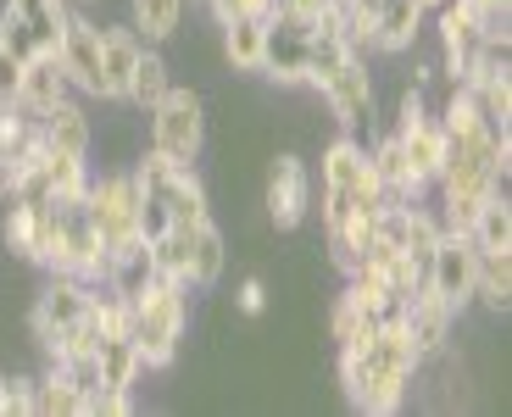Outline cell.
Listing matches in <instances>:
<instances>
[{"instance_id": "cell-1", "label": "cell", "mask_w": 512, "mask_h": 417, "mask_svg": "<svg viewBox=\"0 0 512 417\" xmlns=\"http://www.w3.org/2000/svg\"><path fill=\"white\" fill-rule=\"evenodd\" d=\"M190 284H173V278H151L140 295H134V351L151 373L179 362L184 351V329H190V301H184Z\"/></svg>"}, {"instance_id": "cell-2", "label": "cell", "mask_w": 512, "mask_h": 417, "mask_svg": "<svg viewBox=\"0 0 512 417\" xmlns=\"http://www.w3.org/2000/svg\"><path fill=\"white\" fill-rule=\"evenodd\" d=\"M140 206H145V190H140V178L128 173V167L90 178L84 212H90V223H95V234H101L106 251H128V245H140V240H145Z\"/></svg>"}, {"instance_id": "cell-3", "label": "cell", "mask_w": 512, "mask_h": 417, "mask_svg": "<svg viewBox=\"0 0 512 417\" xmlns=\"http://www.w3.org/2000/svg\"><path fill=\"white\" fill-rule=\"evenodd\" d=\"M151 151H162L167 162H179V167H195L206 151V106L195 89H167L162 101L151 106Z\"/></svg>"}, {"instance_id": "cell-4", "label": "cell", "mask_w": 512, "mask_h": 417, "mask_svg": "<svg viewBox=\"0 0 512 417\" xmlns=\"http://www.w3.org/2000/svg\"><path fill=\"white\" fill-rule=\"evenodd\" d=\"M90 290L95 284H84V278H73V273L45 278V290L34 295V312H28V329H34V340L45 356H56V340H62L73 323L90 317Z\"/></svg>"}, {"instance_id": "cell-5", "label": "cell", "mask_w": 512, "mask_h": 417, "mask_svg": "<svg viewBox=\"0 0 512 417\" xmlns=\"http://www.w3.org/2000/svg\"><path fill=\"white\" fill-rule=\"evenodd\" d=\"M329 117L340 123V134H368L373 139V123H379V89H373V73L362 67V56H351L340 73H329L318 84Z\"/></svg>"}, {"instance_id": "cell-6", "label": "cell", "mask_w": 512, "mask_h": 417, "mask_svg": "<svg viewBox=\"0 0 512 417\" xmlns=\"http://www.w3.org/2000/svg\"><path fill=\"white\" fill-rule=\"evenodd\" d=\"M323 190H346L357 201V212H384V190L368 167V139L362 134H340L323 145Z\"/></svg>"}, {"instance_id": "cell-7", "label": "cell", "mask_w": 512, "mask_h": 417, "mask_svg": "<svg viewBox=\"0 0 512 417\" xmlns=\"http://www.w3.org/2000/svg\"><path fill=\"white\" fill-rule=\"evenodd\" d=\"M106 262H112V251L101 245L90 212H84V206H62L56 245H51V262H45V267H51V273H73V278H84V284H101Z\"/></svg>"}, {"instance_id": "cell-8", "label": "cell", "mask_w": 512, "mask_h": 417, "mask_svg": "<svg viewBox=\"0 0 512 417\" xmlns=\"http://www.w3.org/2000/svg\"><path fill=\"white\" fill-rule=\"evenodd\" d=\"M474 256L479 251H474L468 234H440V245L429 251V262H423V290L440 295L457 317L474 306Z\"/></svg>"}, {"instance_id": "cell-9", "label": "cell", "mask_w": 512, "mask_h": 417, "mask_svg": "<svg viewBox=\"0 0 512 417\" xmlns=\"http://www.w3.org/2000/svg\"><path fill=\"white\" fill-rule=\"evenodd\" d=\"M340 384H346V395L368 417H396L401 406H407V379H401V373L373 367L357 345H340Z\"/></svg>"}, {"instance_id": "cell-10", "label": "cell", "mask_w": 512, "mask_h": 417, "mask_svg": "<svg viewBox=\"0 0 512 417\" xmlns=\"http://www.w3.org/2000/svg\"><path fill=\"white\" fill-rule=\"evenodd\" d=\"M56 223H62V206H34V201H6V223H0V240L17 262H34L45 267L51 262V245H56Z\"/></svg>"}, {"instance_id": "cell-11", "label": "cell", "mask_w": 512, "mask_h": 417, "mask_svg": "<svg viewBox=\"0 0 512 417\" xmlns=\"http://www.w3.org/2000/svg\"><path fill=\"white\" fill-rule=\"evenodd\" d=\"M262 206H268L273 228H301L312 212V173L301 156H273L268 167V190H262Z\"/></svg>"}, {"instance_id": "cell-12", "label": "cell", "mask_w": 512, "mask_h": 417, "mask_svg": "<svg viewBox=\"0 0 512 417\" xmlns=\"http://www.w3.org/2000/svg\"><path fill=\"white\" fill-rule=\"evenodd\" d=\"M56 62H62L67 84H73L78 95H95V101H101V23L67 12V28H62V39H56Z\"/></svg>"}, {"instance_id": "cell-13", "label": "cell", "mask_w": 512, "mask_h": 417, "mask_svg": "<svg viewBox=\"0 0 512 417\" xmlns=\"http://www.w3.org/2000/svg\"><path fill=\"white\" fill-rule=\"evenodd\" d=\"M401 329H407V340L418 345V356L429 362V356H446L451 340H457V312H451L440 295L418 290L407 306H401Z\"/></svg>"}, {"instance_id": "cell-14", "label": "cell", "mask_w": 512, "mask_h": 417, "mask_svg": "<svg viewBox=\"0 0 512 417\" xmlns=\"http://www.w3.org/2000/svg\"><path fill=\"white\" fill-rule=\"evenodd\" d=\"M390 134L401 139V156H407V167L435 190V178H440V167H446V156H451V134L440 128V117H412V123H401V128H390Z\"/></svg>"}, {"instance_id": "cell-15", "label": "cell", "mask_w": 512, "mask_h": 417, "mask_svg": "<svg viewBox=\"0 0 512 417\" xmlns=\"http://www.w3.org/2000/svg\"><path fill=\"white\" fill-rule=\"evenodd\" d=\"M151 201L167 212V223H173V228H201L206 217H212V206H206V184H201L195 167H173V173L151 190Z\"/></svg>"}, {"instance_id": "cell-16", "label": "cell", "mask_w": 512, "mask_h": 417, "mask_svg": "<svg viewBox=\"0 0 512 417\" xmlns=\"http://www.w3.org/2000/svg\"><path fill=\"white\" fill-rule=\"evenodd\" d=\"M39 139H45V151H56V156H90L95 151V123H90V112L67 95L51 112H39Z\"/></svg>"}, {"instance_id": "cell-17", "label": "cell", "mask_w": 512, "mask_h": 417, "mask_svg": "<svg viewBox=\"0 0 512 417\" xmlns=\"http://www.w3.org/2000/svg\"><path fill=\"white\" fill-rule=\"evenodd\" d=\"M307 39L312 34H295V28L268 23V45H262V67L256 73L279 89H301L307 84Z\"/></svg>"}, {"instance_id": "cell-18", "label": "cell", "mask_w": 512, "mask_h": 417, "mask_svg": "<svg viewBox=\"0 0 512 417\" xmlns=\"http://www.w3.org/2000/svg\"><path fill=\"white\" fill-rule=\"evenodd\" d=\"M145 39L134 28H101V101H123Z\"/></svg>"}, {"instance_id": "cell-19", "label": "cell", "mask_w": 512, "mask_h": 417, "mask_svg": "<svg viewBox=\"0 0 512 417\" xmlns=\"http://www.w3.org/2000/svg\"><path fill=\"white\" fill-rule=\"evenodd\" d=\"M73 95V84H67L62 62H56V51H39L34 62H23V84H17V106H23L28 117L51 112L56 101H67Z\"/></svg>"}, {"instance_id": "cell-20", "label": "cell", "mask_w": 512, "mask_h": 417, "mask_svg": "<svg viewBox=\"0 0 512 417\" xmlns=\"http://www.w3.org/2000/svg\"><path fill=\"white\" fill-rule=\"evenodd\" d=\"M423 34V6L418 0H379V17H373V45L379 56H401L412 51Z\"/></svg>"}, {"instance_id": "cell-21", "label": "cell", "mask_w": 512, "mask_h": 417, "mask_svg": "<svg viewBox=\"0 0 512 417\" xmlns=\"http://www.w3.org/2000/svg\"><path fill=\"white\" fill-rule=\"evenodd\" d=\"M34 412H39V417H90V395L67 379L62 362H51V367L34 379Z\"/></svg>"}, {"instance_id": "cell-22", "label": "cell", "mask_w": 512, "mask_h": 417, "mask_svg": "<svg viewBox=\"0 0 512 417\" xmlns=\"http://www.w3.org/2000/svg\"><path fill=\"white\" fill-rule=\"evenodd\" d=\"M474 301L485 312L512 306V251H479L474 256Z\"/></svg>"}, {"instance_id": "cell-23", "label": "cell", "mask_w": 512, "mask_h": 417, "mask_svg": "<svg viewBox=\"0 0 512 417\" xmlns=\"http://www.w3.org/2000/svg\"><path fill=\"white\" fill-rule=\"evenodd\" d=\"M262 45H268V17H234V23H223V62L234 73H256L262 67Z\"/></svg>"}, {"instance_id": "cell-24", "label": "cell", "mask_w": 512, "mask_h": 417, "mask_svg": "<svg viewBox=\"0 0 512 417\" xmlns=\"http://www.w3.org/2000/svg\"><path fill=\"white\" fill-rule=\"evenodd\" d=\"M223 267H229V240H223V228L206 217L195 228V251H190V284L195 290H218L223 284Z\"/></svg>"}, {"instance_id": "cell-25", "label": "cell", "mask_w": 512, "mask_h": 417, "mask_svg": "<svg viewBox=\"0 0 512 417\" xmlns=\"http://www.w3.org/2000/svg\"><path fill=\"white\" fill-rule=\"evenodd\" d=\"M45 190H51V206H84V195H90V156L45 151Z\"/></svg>"}, {"instance_id": "cell-26", "label": "cell", "mask_w": 512, "mask_h": 417, "mask_svg": "<svg viewBox=\"0 0 512 417\" xmlns=\"http://www.w3.org/2000/svg\"><path fill=\"white\" fill-rule=\"evenodd\" d=\"M151 267L156 278H173V284H190V251H195V228H173L167 223L162 234H151Z\"/></svg>"}, {"instance_id": "cell-27", "label": "cell", "mask_w": 512, "mask_h": 417, "mask_svg": "<svg viewBox=\"0 0 512 417\" xmlns=\"http://www.w3.org/2000/svg\"><path fill=\"white\" fill-rule=\"evenodd\" d=\"M156 278V267H151V245H128V251H112V262H106V290H117V295H128V301H134V295L145 290V284H151Z\"/></svg>"}, {"instance_id": "cell-28", "label": "cell", "mask_w": 512, "mask_h": 417, "mask_svg": "<svg viewBox=\"0 0 512 417\" xmlns=\"http://www.w3.org/2000/svg\"><path fill=\"white\" fill-rule=\"evenodd\" d=\"M184 0H128V28L145 39V45H162V39L179 34Z\"/></svg>"}, {"instance_id": "cell-29", "label": "cell", "mask_w": 512, "mask_h": 417, "mask_svg": "<svg viewBox=\"0 0 512 417\" xmlns=\"http://www.w3.org/2000/svg\"><path fill=\"white\" fill-rule=\"evenodd\" d=\"M39 151H45L39 117H28L23 106H0V162H28Z\"/></svg>"}, {"instance_id": "cell-30", "label": "cell", "mask_w": 512, "mask_h": 417, "mask_svg": "<svg viewBox=\"0 0 512 417\" xmlns=\"http://www.w3.org/2000/svg\"><path fill=\"white\" fill-rule=\"evenodd\" d=\"M95 373H101V390H134L145 362H140V351H134V340H101Z\"/></svg>"}, {"instance_id": "cell-31", "label": "cell", "mask_w": 512, "mask_h": 417, "mask_svg": "<svg viewBox=\"0 0 512 417\" xmlns=\"http://www.w3.org/2000/svg\"><path fill=\"white\" fill-rule=\"evenodd\" d=\"M167 89H173V78H167L162 51H156V45H145V51H140V62H134V78H128L123 106H140V112H151V106L162 101Z\"/></svg>"}, {"instance_id": "cell-32", "label": "cell", "mask_w": 512, "mask_h": 417, "mask_svg": "<svg viewBox=\"0 0 512 417\" xmlns=\"http://www.w3.org/2000/svg\"><path fill=\"white\" fill-rule=\"evenodd\" d=\"M468 240H474V251H512V206H507V195H501V190L479 206Z\"/></svg>"}, {"instance_id": "cell-33", "label": "cell", "mask_w": 512, "mask_h": 417, "mask_svg": "<svg viewBox=\"0 0 512 417\" xmlns=\"http://www.w3.org/2000/svg\"><path fill=\"white\" fill-rule=\"evenodd\" d=\"M90 323L101 340H128L134 334V301L101 284V290H90Z\"/></svg>"}, {"instance_id": "cell-34", "label": "cell", "mask_w": 512, "mask_h": 417, "mask_svg": "<svg viewBox=\"0 0 512 417\" xmlns=\"http://www.w3.org/2000/svg\"><path fill=\"white\" fill-rule=\"evenodd\" d=\"M435 17H440V45H446V62H457V56H468L474 45H485V39H479L474 12H468L462 0H446Z\"/></svg>"}, {"instance_id": "cell-35", "label": "cell", "mask_w": 512, "mask_h": 417, "mask_svg": "<svg viewBox=\"0 0 512 417\" xmlns=\"http://www.w3.org/2000/svg\"><path fill=\"white\" fill-rule=\"evenodd\" d=\"M17 17H28V28L39 34V45L45 51H56V39H62L67 28V0H6Z\"/></svg>"}, {"instance_id": "cell-36", "label": "cell", "mask_w": 512, "mask_h": 417, "mask_svg": "<svg viewBox=\"0 0 512 417\" xmlns=\"http://www.w3.org/2000/svg\"><path fill=\"white\" fill-rule=\"evenodd\" d=\"M462 89H474L479 117H485L490 128H512V78L507 73H490L485 84H462Z\"/></svg>"}, {"instance_id": "cell-37", "label": "cell", "mask_w": 512, "mask_h": 417, "mask_svg": "<svg viewBox=\"0 0 512 417\" xmlns=\"http://www.w3.org/2000/svg\"><path fill=\"white\" fill-rule=\"evenodd\" d=\"M440 128H446L451 139H468V134H479V128H490L485 117H479V101H474V89L451 84V95H446V112H440Z\"/></svg>"}, {"instance_id": "cell-38", "label": "cell", "mask_w": 512, "mask_h": 417, "mask_svg": "<svg viewBox=\"0 0 512 417\" xmlns=\"http://www.w3.org/2000/svg\"><path fill=\"white\" fill-rule=\"evenodd\" d=\"M373 329H379V317L373 312H362L357 301H346V295L334 301V312H329V340L334 345H357V340H368Z\"/></svg>"}, {"instance_id": "cell-39", "label": "cell", "mask_w": 512, "mask_h": 417, "mask_svg": "<svg viewBox=\"0 0 512 417\" xmlns=\"http://www.w3.org/2000/svg\"><path fill=\"white\" fill-rule=\"evenodd\" d=\"M0 51H12L17 62H34V56L45 51V45H39V34L28 28V17H17L12 6L0 12Z\"/></svg>"}, {"instance_id": "cell-40", "label": "cell", "mask_w": 512, "mask_h": 417, "mask_svg": "<svg viewBox=\"0 0 512 417\" xmlns=\"http://www.w3.org/2000/svg\"><path fill=\"white\" fill-rule=\"evenodd\" d=\"M323 6H329V0H273L268 23H279V28H295V34H318V17H323Z\"/></svg>"}, {"instance_id": "cell-41", "label": "cell", "mask_w": 512, "mask_h": 417, "mask_svg": "<svg viewBox=\"0 0 512 417\" xmlns=\"http://www.w3.org/2000/svg\"><path fill=\"white\" fill-rule=\"evenodd\" d=\"M206 6H212L218 23H234V17H268L273 12V0H206Z\"/></svg>"}, {"instance_id": "cell-42", "label": "cell", "mask_w": 512, "mask_h": 417, "mask_svg": "<svg viewBox=\"0 0 512 417\" xmlns=\"http://www.w3.org/2000/svg\"><path fill=\"white\" fill-rule=\"evenodd\" d=\"M134 412V390H95L90 395V417H128Z\"/></svg>"}, {"instance_id": "cell-43", "label": "cell", "mask_w": 512, "mask_h": 417, "mask_svg": "<svg viewBox=\"0 0 512 417\" xmlns=\"http://www.w3.org/2000/svg\"><path fill=\"white\" fill-rule=\"evenodd\" d=\"M17 84H23V62L12 51H0V106H17Z\"/></svg>"}, {"instance_id": "cell-44", "label": "cell", "mask_w": 512, "mask_h": 417, "mask_svg": "<svg viewBox=\"0 0 512 417\" xmlns=\"http://www.w3.org/2000/svg\"><path fill=\"white\" fill-rule=\"evenodd\" d=\"M234 306H240L245 317L268 312V284H262V278H245V284H240V295H234Z\"/></svg>"}, {"instance_id": "cell-45", "label": "cell", "mask_w": 512, "mask_h": 417, "mask_svg": "<svg viewBox=\"0 0 512 417\" xmlns=\"http://www.w3.org/2000/svg\"><path fill=\"white\" fill-rule=\"evenodd\" d=\"M17 173H23L17 162H0V201H12L17 195Z\"/></svg>"}, {"instance_id": "cell-46", "label": "cell", "mask_w": 512, "mask_h": 417, "mask_svg": "<svg viewBox=\"0 0 512 417\" xmlns=\"http://www.w3.org/2000/svg\"><path fill=\"white\" fill-rule=\"evenodd\" d=\"M418 6H423V12H440V6H446V0H418Z\"/></svg>"}]
</instances>
